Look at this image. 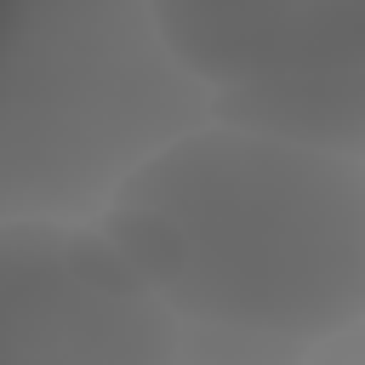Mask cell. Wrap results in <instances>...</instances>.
<instances>
[{
  "label": "cell",
  "mask_w": 365,
  "mask_h": 365,
  "mask_svg": "<svg viewBox=\"0 0 365 365\" xmlns=\"http://www.w3.org/2000/svg\"><path fill=\"white\" fill-rule=\"evenodd\" d=\"M148 17L211 91L365 74V0H148Z\"/></svg>",
  "instance_id": "obj_3"
},
{
  "label": "cell",
  "mask_w": 365,
  "mask_h": 365,
  "mask_svg": "<svg viewBox=\"0 0 365 365\" xmlns=\"http://www.w3.org/2000/svg\"><path fill=\"white\" fill-rule=\"evenodd\" d=\"M217 120L274 131V137H297V143H314V148L365 154V74L217 91Z\"/></svg>",
  "instance_id": "obj_4"
},
{
  "label": "cell",
  "mask_w": 365,
  "mask_h": 365,
  "mask_svg": "<svg viewBox=\"0 0 365 365\" xmlns=\"http://www.w3.org/2000/svg\"><path fill=\"white\" fill-rule=\"evenodd\" d=\"M182 342L103 222H0V365H171Z\"/></svg>",
  "instance_id": "obj_2"
},
{
  "label": "cell",
  "mask_w": 365,
  "mask_h": 365,
  "mask_svg": "<svg viewBox=\"0 0 365 365\" xmlns=\"http://www.w3.org/2000/svg\"><path fill=\"white\" fill-rule=\"evenodd\" d=\"M103 234L182 325L308 348L365 319V154L211 120L114 188Z\"/></svg>",
  "instance_id": "obj_1"
}]
</instances>
